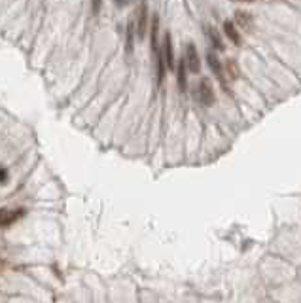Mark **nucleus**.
I'll list each match as a JSON object with an SVG mask.
<instances>
[{"mask_svg": "<svg viewBox=\"0 0 301 303\" xmlns=\"http://www.w3.org/2000/svg\"><path fill=\"white\" fill-rule=\"evenodd\" d=\"M235 2H242L244 4V2H254V0H235Z\"/></svg>", "mask_w": 301, "mask_h": 303, "instance_id": "obj_16", "label": "nucleus"}, {"mask_svg": "<svg viewBox=\"0 0 301 303\" xmlns=\"http://www.w3.org/2000/svg\"><path fill=\"white\" fill-rule=\"evenodd\" d=\"M206 61H208V67H210L212 74L216 76V80L222 85H224V89H228V84H226V72H224V65L220 63L218 55L214 53V51H208V55H206Z\"/></svg>", "mask_w": 301, "mask_h": 303, "instance_id": "obj_5", "label": "nucleus"}, {"mask_svg": "<svg viewBox=\"0 0 301 303\" xmlns=\"http://www.w3.org/2000/svg\"><path fill=\"white\" fill-rule=\"evenodd\" d=\"M134 23H136V36L140 40L146 38V31H148V6H146V2H140L136 15H134Z\"/></svg>", "mask_w": 301, "mask_h": 303, "instance_id": "obj_3", "label": "nucleus"}, {"mask_svg": "<svg viewBox=\"0 0 301 303\" xmlns=\"http://www.w3.org/2000/svg\"><path fill=\"white\" fill-rule=\"evenodd\" d=\"M235 19H237V23L241 25L242 29H250L252 27V15L246 12H237L235 13Z\"/></svg>", "mask_w": 301, "mask_h": 303, "instance_id": "obj_10", "label": "nucleus"}, {"mask_svg": "<svg viewBox=\"0 0 301 303\" xmlns=\"http://www.w3.org/2000/svg\"><path fill=\"white\" fill-rule=\"evenodd\" d=\"M224 33H226V36H228L229 42H233L235 46H241V42H242L241 33H239V29L235 27L233 21H226V23H224Z\"/></svg>", "mask_w": 301, "mask_h": 303, "instance_id": "obj_7", "label": "nucleus"}, {"mask_svg": "<svg viewBox=\"0 0 301 303\" xmlns=\"http://www.w3.org/2000/svg\"><path fill=\"white\" fill-rule=\"evenodd\" d=\"M6 180V170H0V182Z\"/></svg>", "mask_w": 301, "mask_h": 303, "instance_id": "obj_14", "label": "nucleus"}, {"mask_svg": "<svg viewBox=\"0 0 301 303\" xmlns=\"http://www.w3.org/2000/svg\"><path fill=\"white\" fill-rule=\"evenodd\" d=\"M100 6H102V0H91V8H93V13H99L100 12Z\"/></svg>", "mask_w": 301, "mask_h": 303, "instance_id": "obj_12", "label": "nucleus"}, {"mask_svg": "<svg viewBox=\"0 0 301 303\" xmlns=\"http://www.w3.org/2000/svg\"><path fill=\"white\" fill-rule=\"evenodd\" d=\"M25 216L23 208H0V228L12 226L13 222Z\"/></svg>", "mask_w": 301, "mask_h": 303, "instance_id": "obj_6", "label": "nucleus"}, {"mask_svg": "<svg viewBox=\"0 0 301 303\" xmlns=\"http://www.w3.org/2000/svg\"><path fill=\"white\" fill-rule=\"evenodd\" d=\"M114 2H116V4L120 6V8H123V6H127V4L131 2V0H114Z\"/></svg>", "mask_w": 301, "mask_h": 303, "instance_id": "obj_13", "label": "nucleus"}, {"mask_svg": "<svg viewBox=\"0 0 301 303\" xmlns=\"http://www.w3.org/2000/svg\"><path fill=\"white\" fill-rule=\"evenodd\" d=\"M4 267H6V262H4V258H2V256H0V271H2V269H4Z\"/></svg>", "mask_w": 301, "mask_h": 303, "instance_id": "obj_15", "label": "nucleus"}, {"mask_svg": "<svg viewBox=\"0 0 301 303\" xmlns=\"http://www.w3.org/2000/svg\"><path fill=\"white\" fill-rule=\"evenodd\" d=\"M195 95H197V101L203 104V106H212L214 104V89H212V84L206 80V78H201L199 84H197V89H195Z\"/></svg>", "mask_w": 301, "mask_h": 303, "instance_id": "obj_1", "label": "nucleus"}, {"mask_svg": "<svg viewBox=\"0 0 301 303\" xmlns=\"http://www.w3.org/2000/svg\"><path fill=\"white\" fill-rule=\"evenodd\" d=\"M176 72H178V87H180V91H186L188 89V80H186V65H184V61H180L176 65Z\"/></svg>", "mask_w": 301, "mask_h": 303, "instance_id": "obj_9", "label": "nucleus"}, {"mask_svg": "<svg viewBox=\"0 0 301 303\" xmlns=\"http://www.w3.org/2000/svg\"><path fill=\"white\" fill-rule=\"evenodd\" d=\"M161 55L165 61V67L169 70H176V61H174V49H172V38L170 33H165L163 36V49H161Z\"/></svg>", "mask_w": 301, "mask_h": 303, "instance_id": "obj_4", "label": "nucleus"}, {"mask_svg": "<svg viewBox=\"0 0 301 303\" xmlns=\"http://www.w3.org/2000/svg\"><path fill=\"white\" fill-rule=\"evenodd\" d=\"M206 38L210 40V44H212V48L216 49V51H222L224 49V42H222V36L218 34V31L214 27H206Z\"/></svg>", "mask_w": 301, "mask_h": 303, "instance_id": "obj_8", "label": "nucleus"}, {"mask_svg": "<svg viewBox=\"0 0 301 303\" xmlns=\"http://www.w3.org/2000/svg\"><path fill=\"white\" fill-rule=\"evenodd\" d=\"M127 51H133V25L127 27Z\"/></svg>", "mask_w": 301, "mask_h": 303, "instance_id": "obj_11", "label": "nucleus"}, {"mask_svg": "<svg viewBox=\"0 0 301 303\" xmlns=\"http://www.w3.org/2000/svg\"><path fill=\"white\" fill-rule=\"evenodd\" d=\"M184 65H186V70L192 74H197L201 70V61H199V53H197V48L193 44H188L186 46V53H184Z\"/></svg>", "mask_w": 301, "mask_h": 303, "instance_id": "obj_2", "label": "nucleus"}]
</instances>
